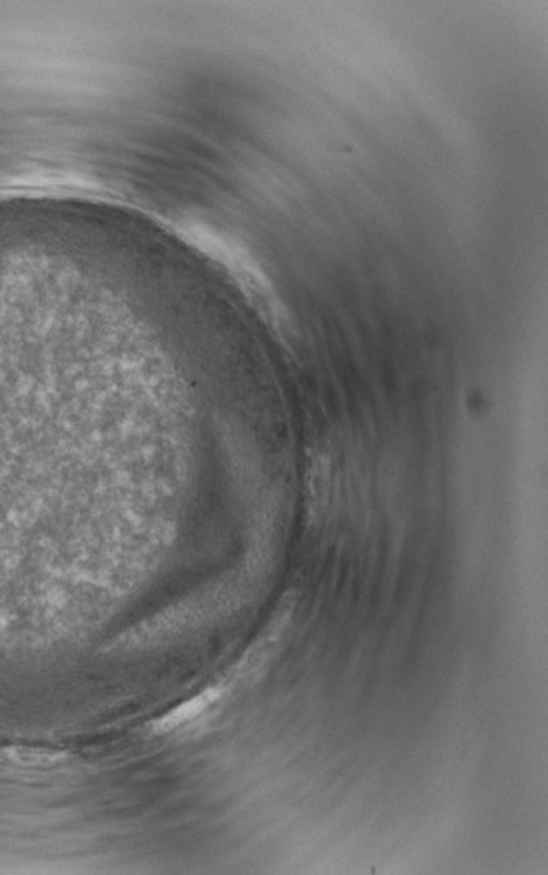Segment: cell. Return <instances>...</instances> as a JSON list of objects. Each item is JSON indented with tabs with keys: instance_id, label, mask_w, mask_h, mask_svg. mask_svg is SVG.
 Instances as JSON below:
<instances>
[{
	"instance_id": "obj_1",
	"label": "cell",
	"mask_w": 548,
	"mask_h": 875,
	"mask_svg": "<svg viewBox=\"0 0 548 875\" xmlns=\"http://www.w3.org/2000/svg\"><path fill=\"white\" fill-rule=\"evenodd\" d=\"M217 696H219V690L210 688L206 693L198 695L196 698L186 702L184 705L178 707L176 711H172L170 714L165 715L163 719L159 721V724H157L159 732H169V730H174V728L181 726L184 723L191 721L193 717H196L200 713H204L214 700H217Z\"/></svg>"
}]
</instances>
